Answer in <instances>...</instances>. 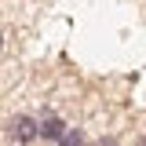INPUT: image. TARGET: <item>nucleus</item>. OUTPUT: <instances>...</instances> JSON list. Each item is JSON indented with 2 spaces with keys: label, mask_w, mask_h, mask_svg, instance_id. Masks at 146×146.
<instances>
[{
  "label": "nucleus",
  "mask_w": 146,
  "mask_h": 146,
  "mask_svg": "<svg viewBox=\"0 0 146 146\" xmlns=\"http://www.w3.org/2000/svg\"><path fill=\"white\" fill-rule=\"evenodd\" d=\"M143 146H146V139H143Z\"/></svg>",
  "instance_id": "nucleus-5"
},
{
  "label": "nucleus",
  "mask_w": 146,
  "mask_h": 146,
  "mask_svg": "<svg viewBox=\"0 0 146 146\" xmlns=\"http://www.w3.org/2000/svg\"><path fill=\"white\" fill-rule=\"evenodd\" d=\"M58 146H88V139H84V131H80V128H66V131H62V139H58Z\"/></svg>",
  "instance_id": "nucleus-3"
},
{
  "label": "nucleus",
  "mask_w": 146,
  "mask_h": 146,
  "mask_svg": "<svg viewBox=\"0 0 146 146\" xmlns=\"http://www.w3.org/2000/svg\"><path fill=\"white\" fill-rule=\"evenodd\" d=\"M7 135H11L18 146H29V143L36 139V121L29 117V113H18V117L7 121Z\"/></svg>",
  "instance_id": "nucleus-1"
},
{
  "label": "nucleus",
  "mask_w": 146,
  "mask_h": 146,
  "mask_svg": "<svg viewBox=\"0 0 146 146\" xmlns=\"http://www.w3.org/2000/svg\"><path fill=\"white\" fill-rule=\"evenodd\" d=\"M0 48H4V33H0Z\"/></svg>",
  "instance_id": "nucleus-4"
},
{
  "label": "nucleus",
  "mask_w": 146,
  "mask_h": 146,
  "mask_svg": "<svg viewBox=\"0 0 146 146\" xmlns=\"http://www.w3.org/2000/svg\"><path fill=\"white\" fill-rule=\"evenodd\" d=\"M62 131H66V124H62L58 117H44V121H36V139L58 143V139H62Z\"/></svg>",
  "instance_id": "nucleus-2"
}]
</instances>
